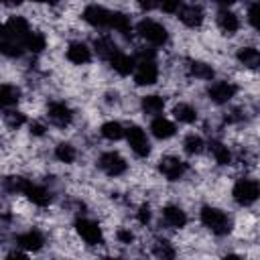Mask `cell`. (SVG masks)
I'll return each mask as SVG.
<instances>
[{"mask_svg":"<svg viewBox=\"0 0 260 260\" xmlns=\"http://www.w3.org/2000/svg\"><path fill=\"white\" fill-rule=\"evenodd\" d=\"M136 2H138L140 10H144V12H150V10L158 8V4H160V0H136Z\"/></svg>","mask_w":260,"mask_h":260,"instance_id":"obj_41","label":"cell"},{"mask_svg":"<svg viewBox=\"0 0 260 260\" xmlns=\"http://www.w3.org/2000/svg\"><path fill=\"white\" fill-rule=\"evenodd\" d=\"M201 221L207 230H211L215 236H225L232 232V219L225 211L217 209V207H209L205 205L201 209Z\"/></svg>","mask_w":260,"mask_h":260,"instance_id":"obj_1","label":"cell"},{"mask_svg":"<svg viewBox=\"0 0 260 260\" xmlns=\"http://www.w3.org/2000/svg\"><path fill=\"white\" fill-rule=\"evenodd\" d=\"M100 132H102V136L106 138V140H120L122 136H124V126L120 124V122H116V120H110V122H104L102 124V128H100Z\"/></svg>","mask_w":260,"mask_h":260,"instance_id":"obj_27","label":"cell"},{"mask_svg":"<svg viewBox=\"0 0 260 260\" xmlns=\"http://www.w3.org/2000/svg\"><path fill=\"white\" fill-rule=\"evenodd\" d=\"M16 244H18L22 250L37 252V250L43 248V244H45V236H43L39 230H28V232L16 236Z\"/></svg>","mask_w":260,"mask_h":260,"instance_id":"obj_16","label":"cell"},{"mask_svg":"<svg viewBox=\"0 0 260 260\" xmlns=\"http://www.w3.org/2000/svg\"><path fill=\"white\" fill-rule=\"evenodd\" d=\"M116 238H118V242H120V244H132L134 234H132L130 230H126V228H120V230L116 232Z\"/></svg>","mask_w":260,"mask_h":260,"instance_id":"obj_40","label":"cell"},{"mask_svg":"<svg viewBox=\"0 0 260 260\" xmlns=\"http://www.w3.org/2000/svg\"><path fill=\"white\" fill-rule=\"evenodd\" d=\"M238 61H240L242 65L254 69V67H258V63H260V53H258V49H254V47H242V49L238 51Z\"/></svg>","mask_w":260,"mask_h":260,"instance_id":"obj_28","label":"cell"},{"mask_svg":"<svg viewBox=\"0 0 260 260\" xmlns=\"http://www.w3.org/2000/svg\"><path fill=\"white\" fill-rule=\"evenodd\" d=\"M26 183L28 181L24 177H6L4 179V189L8 193H22L24 187H26Z\"/></svg>","mask_w":260,"mask_h":260,"instance_id":"obj_34","label":"cell"},{"mask_svg":"<svg viewBox=\"0 0 260 260\" xmlns=\"http://www.w3.org/2000/svg\"><path fill=\"white\" fill-rule=\"evenodd\" d=\"M20 100V89L12 83H2L0 85V108H12Z\"/></svg>","mask_w":260,"mask_h":260,"instance_id":"obj_21","label":"cell"},{"mask_svg":"<svg viewBox=\"0 0 260 260\" xmlns=\"http://www.w3.org/2000/svg\"><path fill=\"white\" fill-rule=\"evenodd\" d=\"M236 91H238V87L234 83H230V81H215V83L209 85L207 95L215 104H228L236 95Z\"/></svg>","mask_w":260,"mask_h":260,"instance_id":"obj_10","label":"cell"},{"mask_svg":"<svg viewBox=\"0 0 260 260\" xmlns=\"http://www.w3.org/2000/svg\"><path fill=\"white\" fill-rule=\"evenodd\" d=\"M124 134H126V140H128V144H130V148H132V152H134L136 156L144 158V156L150 154L148 136H146V132H144L140 126H130Z\"/></svg>","mask_w":260,"mask_h":260,"instance_id":"obj_6","label":"cell"},{"mask_svg":"<svg viewBox=\"0 0 260 260\" xmlns=\"http://www.w3.org/2000/svg\"><path fill=\"white\" fill-rule=\"evenodd\" d=\"M140 108H142L144 114L156 116V114L162 112V108H165V100H162L160 95H156V93H150V95H144V98H142Z\"/></svg>","mask_w":260,"mask_h":260,"instance_id":"obj_22","label":"cell"},{"mask_svg":"<svg viewBox=\"0 0 260 260\" xmlns=\"http://www.w3.org/2000/svg\"><path fill=\"white\" fill-rule=\"evenodd\" d=\"M158 171L167 181H179L185 175L187 165L179 156H162L158 160Z\"/></svg>","mask_w":260,"mask_h":260,"instance_id":"obj_8","label":"cell"},{"mask_svg":"<svg viewBox=\"0 0 260 260\" xmlns=\"http://www.w3.org/2000/svg\"><path fill=\"white\" fill-rule=\"evenodd\" d=\"M30 32V28H28V22H26V18H22V16H10L8 20H6V24L2 26V37H6V39H14V41H24V37Z\"/></svg>","mask_w":260,"mask_h":260,"instance_id":"obj_9","label":"cell"},{"mask_svg":"<svg viewBox=\"0 0 260 260\" xmlns=\"http://www.w3.org/2000/svg\"><path fill=\"white\" fill-rule=\"evenodd\" d=\"M173 116L183 124H193L197 120V110L189 104H177L173 108Z\"/></svg>","mask_w":260,"mask_h":260,"instance_id":"obj_26","label":"cell"},{"mask_svg":"<svg viewBox=\"0 0 260 260\" xmlns=\"http://www.w3.org/2000/svg\"><path fill=\"white\" fill-rule=\"evenodd\" d=\"M217 26L225 32V35H234L240 28V18L238 14H234L232 10H219L217 12Z\"/></svg>","mask_w":260,"mask_h":260,"instance_id":"obj_20","label":"cell"},{"mask_svg":"<svg viewBox=\"0 0 260 260\" xmlns=\"http://www.w3.org/2000/svg\"><path fill=\"white\" fill-rule=\"evenodd\" d=\"M108 61H110V67H112L118 75H130L132 69H134V59H132L130 55L122 53V51H116Z\"/></svg>","mask_w":260,"mask_h":260,"instance_id":"obj_18","label":"cell"},{"mask_svg":"<svg viewBox=\"0 0 260 260\" xmlns=\"http://www.w3.org/2000/svg\"><path fill=\"white\" fill-rule=\"evenodd\" d=\"M150 217H152L150 207H148V205H140V207H138V211H136V219H138V223L146 225V223L150 221Z\"/></svg>","mask_w":260,"mask_h":260,"instance_id":"obj_38","label":"cell"},{"mask_svg":"<svg viewBox=\"0 0 260 260\" xmlns=\"http://www.w3.org/2000/svg\"><path fill=\"white\" fill-rule=\"evenodd\" d=\"M179 20L189 26V28H197L201 26L203 22V8L199 4H187V6H181L179 10Z\"/></svg>","mask_w":260,"mask_h":260,"instance_id":"obj_13","label":"cell"},{"mask_svg":"<svg viewBox=\"0 0 260 260\" xmlns=\"http://www.w3.org/2000/svg\"><path fill=\"white\" fill-rule=\"evenodd\" d=\"M136 30H138V35H140L146 43H150V45H154V47H160V45H165V43L169 41L167 28H165L160 22L152 20V18H142V20L138 22Z\"/></svg>","mask_w":260,"mask_h":260,"instance_id":"obj_2","label":"cell"},{"mask_svg":"<svg viewBox=\"0 0 260 260\" xmlns=\"http://www.w3.org/2000/svg\"><path fill=\"white\" fill-rule=\"evenodd\" d=\"M203 146H205V142H203V138L197 136V134H189V136H185V140H183V150H185L187 154H191V156L203 152Z\"/></svg>","mask_w":260,"mask_h":260,"instance_id":"obj_33","label":"cell"},{"mask_svg":"<svg viewBox=\"0 0 260 260\" xmlns=\"http://www.w3.org/2000/svg\"><path fill=\"white\" fill-rule=\"evenodd\" d=\"M0 32H2V24H0Z\"/></svg>","mask_w":260,"mask_h":260,"instance_id":"obj_46","label":"cell"},{"mask_svg":"<svg viewBox=\"0 0 260 260\" xmlns=\"http://www.w3.org/2000/svg\"><path fill=\"white\" fill-rule=\"evenodd\" d=\"M187 73L195 79H211L213 77V69L211 65L203 63V61H191L189 67H187Z\"/></svg>","mask_w":260,"mask_h":260,"instance_id":"obj_29","label":"cell"},{"mask_svg":"<svg viewBox=\"0 0 260 260\" xmlns=\"http://www.w3.org/2000/svg\"><path fill=\"white\" fill-rule=\"evenodd\" d=\"M4 120H6V124H8L10 128H20V126L26 122V116H24L22 112H18V110H8V112L4 114Z\"/></svg>","mask_w":260,"mask_h":260,"instance_id":"obj_35","label":"cell"},{"mask_svg":"<svg viewBox=\"0 0 260 260\" xmlns=\"http://www.w3.org/2000/svg\"><path fill=\"white\" fill-rule=\"evenodd\" d=\"M35 2H45V4H57L59 0H35Z\"/></svg>","mask_w":260,"mask_h":260,"instance_id":"obj_45","label":"cell"},{"mask_svg":"<svg viewBox=\"0 0 260 260\" xmlns=\"http://www.w3.org/2000/svg\"><path fill=\"white\" fill-rule=\"evenodd\" d=\"M162 219L171 228H185L187 223V213L179 205H165L162 207Z\"/></svg>","mask_w":260,"mask_h":260,"instance_id":"obj_19","label":"cell"},{"mask_svg":"<svg viewBox=\"0 0 260 260\" xmlns=\"http://www.w3.org/2000/svg\"><path fill=\"white\" fill-rule=\"evenodd\" d=\"M22 45H24V49H26V51H30V53H41V51L47 47V39H45V35H43V32L32 30V32H28V35L24 37Z\"/></svg>","mask_w":260,"mask_h":260,"instance_id":"obj_25","label":"cell"},{"mask_svg":"<svg viewBox=\"0 0 260 260\" xmlns=\"http://www.w3.org/2000/svg\"><path fill=\"white\" fill-rule=\"evenodd\" d=\"M167 14H177L179 10H181V6H183V0H160V4H158Z\"/></svg>","mask_w":260,"mask_h":260,"instance_id":"obj_37","label":"cell"},{"mask_svg":"<svg viewBox=\"0 0 260 260\" xmlns=\"http://www.w3.org/2000/svg\"><path fill=\"white\" fill-rule=\"evenodd\" d=\"M93 47H95L98 55H100V57H104V59H110V57L118 51V47L114 45V41H112L110 37H100V39H95Z\"/></svg>","mask_w":260,"mask_h":260,"instance_id":"obj_32","label":"cell"},{"mask_svg":"<svg viewBox=\"0 0 260 260\" xmlns=\"http://www.w3.org/2000/svg\"><path fill=\"white\" fill-rule=\"evenodd\" d=\"M83 20L87 24H91L93 28H104V26H108L110 10H106L104 6H98V4H89L83 10Z\"/></svg>","mask_w":260,"mask_h":260,"instance_id":"obj_12","label":"cell"},{"mask_svg":"<svg viewBox=\"0 0 260 260\" xmlns=\"http://www.w3.org/2000/svg\"><path fill=\"white\" fill-rule=\"evenodd\" d=\"M65 57L73 65H85V63L91 61V49L85 43H71L65 51Z\"/></svg>","mask_w":260,"mask_h":260,"instance_id":"obj_14","label":"cell"},{"mask_svg":"<svg viewBox=\"0 0 260 260\" xmlns=\"http://www.w3.org/2000/svg\"><path fill=\"white\" fill-rule=\"evenodd\" d=\"M0 53L6 55V57H20L24 53V45H22V41H14V39L2 37V41H0Z\"/></svg>","mask_w":260,"mask_h":260,"instance_id":"obj_30","label":"cell"},{"mask_svg":"<svg viewBox=\"0 0 260 260\" xmlns=\"http://www.w3.org/2000/svg\"><path fill=\"white\" fill-rule=\"evenodd\" d=\"M75 230L77 234L81 236V240L89 246H100L104 242V234H102V228L98 221L93 219H87V217H79L75 219Z\"/></svg>","mask_w":260,"mask_h":260,"instance_id":"obj_5","label":"cell"},{"mask_svg":"<svg viewBox=\"0 0 260 260\" xmlns=\"http://www.w3.org/2000/svg\"><path fill=\"white\" fill-rule=\"evenodd\" d=\"M209 150H211V156L215 158L217 165H230L232 162V152H230V148L223 142L211 140L209 142Z\"/></svg>","mask_w":260,"mask_h":260,"instance_id":"obj_24","label":"cell"},{"mask_svg":"<svg viewBox=\"0 0 260 260\" xmlns=\"http://www.w3.org/2000/svg\"><path fill=\"white\" fill-rule=\"evenodd\" d=\"M30 134L43 136V134H45V126H43L41 122H32V124H30Z\"/></svg>","mask_w":260,"mask_h":260,"instance_id":"obj_42","label":"cell"},{"mask_svg":"<svg viewBox=\"0 0 260 260\" xmlns=\"http://www.w3.org/2000/svg\"><path fill=\"white\" fill-rule=\"evenodd\" d=\"M55 156H57V160H61V162H65V165H71V162L75 160V156H77V150H75L73 144L61 142V144L55 146Z\"/></svg>","mask_w":260,"mask_h":260,"instance_id":"obj_31","label":"cell"},{"mask_svg":"<svg viewBox=\"0 0 260 260\" xmlns=\"http://www.w3.org/2000/svg\"><path fill=\"white\" fill-rule=\"evenodd\" d=\"M213 2H215V4H219V6H225V8H228V6H232V4H236L238 0H213Z\"/></svg>","mask_w":260,"mask_h":260,"instance_id":"obj_43","label":"cell"},{"mask_svg":"<svg viewBox=\"0 0 260 260\" xmlns=\"http://www.w3.org/2000/svg\"><path fill=\"white\" fill-rule=\"evenodd\" d=\"M150 132H152L154 138H158V140H167V138L175 136L177 128H175V124H173L169 118H165V116H156V118L150 122Z\"/></svg>","mask_w":260,"mask_h":260,"instance_id":"obj_17","label":"cell"},{"mask_svg":"<svg viewBox=\"0 0 260 260\" xmlns=\"http://www.w3.org/2000/svg\"><path fill=\"white\" fill-rule=\"evenodd\" d=\"M22 195H26L28 197V201H32L35 205H39V207H47L49 203H51V193L43 187V185H35V183H26V187H24V191H22Z\"/></svg>","mask_w":260,"mask_h":260,"instance_id":"obj_15","label":"cell"},{"mask_svg":"<svg viewBox=\"0 0 260 260\" xmlns=\"http://www.w3.org/2000/svg\"><path fill=\"white\" fill-rule=\"evenodd\" d=\"M98 167L108 175V177H120L126 173L128 169V162L124 160V156L116 150H108L104 154H100L98 158Z\"/></svg>","mask_w":260,"mask_h":260,"instance_id":"obj_3","label":"cell"},{"mask_svg":"<svg viewBox=\"0 0 260 260\" xmlns=\"http://www.w3.org/2000/svg\"><path fill=\"white\" fill-rule=\"evenodd\" d=\"M258 193H260V189L254 179H240V181H236V185L232 189L234 201L238 205H252L258 199Z\"/></svg>","mask_w":260,"mask_h":260,"instance_id":"obj_4","label":"cell"},{"mask_svg":"<svg viewBox=\"0 0 260 260\" xmlns=\"http://www.w3.org/2000/svg\"><path fill=\"white\" fill-rule=\"evenodd\" d=\"M4 4H8V6H18V4H22V0H2Z\"/></svg>","mask_w":260,"mask_h":260,"instance_id":"obj_44","label":"cell"},{"mask_svg":"<svg viewBox=\"0 0 260 260\" xmlns=\"http://www.w3.org/2000/svg\"><path fill=\"white\" fill-rule=\"evenodd\" d=\"M248 22H250L254 28H258V2H252V4L248 6Z\"/></svg>","mask_w":260,"mask_h":260,"instance_id":"obj_39","label":"cell"},{"mask_svg":"<svg viewBox=\"0 0 260 260\" xmlns=\"http://www.w3.org/2000/svg\"><path fill=\"white\" fill-rule=\"evenodd\" d=\"M108 26H110V28H114L116 32L128 35V32H130V28H132V22H130V18H128L124 12H110Z\"/></svg>","mask_w":260,"mask_h":260,"instance_id":"obj_23","label":"cell"},{"mask_svg":"<svg viewBox=\"0 0 260 260\" xmlns=\"http://www.w3.org/2000/svg\"><path fill=\"white\" fill-rule=\"evenodd\" d=\"M152 250H154V254H156L158 258H175V248H173L167 240H158Z\"/></svg>","mask_w":260,"mask_h":260,"instance_id":"obj_36","label":"cell"},{"mask_svg":"<svg viewBox=\"0 0 260 260\" xmlns=\"http://www.w3.org/2000/svg\"><path fill=\"white\" fill-rule=\"evenodd\" d=\"M132 73L136 85H152L158 79V67L154 59H140V63L132 69Z\"/></svg>","mask_w":260,"mask_h":260,"instance_id":"obj_7","label":"cell"},{"mask_svg":"<svg viewBox=\"0 0 260 260\" xmlns=\"http://www.w3.org/2000/svg\"><path fill=\"white\" fill-rule=\"evenodd\" d=\"M47 114H49V120L55 126H59V128L69 126L71 120H73V112H71V108L65 102H53V104H49Z\"/></svg>","mask_w":260,"mask_h":260,"instance_id":"obj_11","label":"cell"}]
</instances>
